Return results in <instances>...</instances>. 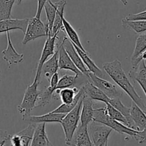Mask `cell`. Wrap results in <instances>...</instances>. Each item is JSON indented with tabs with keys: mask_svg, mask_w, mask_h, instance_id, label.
<instances>
[{
	"mask_svg": "<svg viewBox=\"0 0 146 146\" xmlns=\"http://www.w3.org/2000/svg\"><path fill=\"white\" fill-rule=\"evenodd\" d=\"M104 71L116 83L117 85L128 94V96L146 113V105L143 100L138 94L133 86L130 82L128 76L122 68V64L118 59L104 63Z\"/></svg>",
	"mask_w": 146,
	"mask_h": 146,
	"instance_id": "1",
	"label": "cell"
},
{
	"mask_svg": "<svg viewBox=\"0 0 146 146\" xmlns=\"http://www.w3.org/2000/svg\"><path fill=\"white\" fill-rule=\"evenodd\" d=\"M93 121L105 124V125H108L110 128H112L113 131H116L121 135L127 134L131 138H133L135 141H138V143L140 142L141 139L139 131L132 129V128L125 125L124 124L111 118L106 112L105 106L103 107V108L94 109Z\"/></svg>",
	"mask_w": 146,
	"mask_h": 146,
	"instance_id": "2",
	"label": "cell"
},
{
	"mask_svg": "<svg viewBox=\"0 0 146 146\" xmlns=\"http://www.w3.org/2000/svg\"><path fill=\"white\" fill-rule=\"evenodd\" d=\"M83 95V94H82ZM81 106H82V96L78 100L76 106L70 112L66 113L60 123L62 125L65 135L66 144L68 145L71 141L74 131L76 129L80 121V114H81Z\"/></svg>",
	"mask_w": 146,
	"mask_h": 146,
	"instance_id": "3",
	"label": "cell"
},
{
	"mask_svg": "<svg viewBox=\"0 0 146 146\" xmlns=\"http://www.w3.org/2000/svg\"><path fill=\"white\" fill-rule=\"evenodd\" d=\"M39 83V80L36 77H34V81L31 85L27 87L24 93L22 101L17 107L19 113L21 114L22 118L30 115L31 111L36 108V102L39 93L38 89Z\"/></svg>",
	"mask_w": 146,
	"mask_h": 146,
	"instance_id": "4",
	"label": "cell"
},
{
	"mask_svg": "<svg viewBox=\"0 0 146 146\" xmlns=\"http://www.w3.org/2000/svg\"><path fill=\"white\" fill-rule=\"evenodd\" d=\"M113 129L101 123L92 121L88 124V132L93 145L106 146Z\"/></svg>",
	"mask_w": 146,
	"mask_h": 146,
	"instance_id": "5",
	"label": "cell"
},
{
	"mask_svg": "<svg viewBox=\"0 0 146 146\" xmlns=\"http://www.w3.org/2000/svg\"><path fill=\"white\" fill-rule=\"evenodd\" d=\"M48 35V27L47 24L43 23L41 19L36 17L29 18L28 24L24 33L22 44L25 45L29 41L35 40L36 38L43 36L47 37Z\"/></svg>",
	"mask_w": 146,
	"mask_h": 146,
	"instance_id": "6",
	"label": "cell"
},
{
	"mask_svg": "<svg viewBox=\"0 0 146 146\" xmlns=\"http://www.w3.org/2000/svg\"><path fill=\"white\" fill-rule=\"evenodd\" d=\"M89 78L91 82L101 90L110 99L114 98H120L123 94V91L118 88L115 84L97 76L95 74L89 72Z\"/></svg>",
	"mask_w": 146,
	"mask_h": 146,
	"instance_id": "7",
	"label": "cell"
},
{
	"mask_svg": "<svg viewBox=\"0 0 146 146\" xmlns=\"http://www.w3.org/2000/svg\"><path fill=\"white\" fill-rule=\"evenodd\" d=\"M56 48L58 49V69L62 70H69L72 71L76 75H81L83 74L79 71L78 68L76 66L75 64L71 59L68 54L66 51L64 46L62 44V40L59 39L57 37L56 41Z\"/></svg>",
	"mask_w": 146,
	"mask_h": 146,
	"instance_id": "8",
	"label": "cell"
},
{
	"mask_svg": "<svg viewBox=\"0 0 146 146\" xmlns=\"http://www.w3.org/2000/svg\"><path fill=\"white\" fill-rule=\"evenodd\" d=\"M62 44L64 46V48H65L66 51L68 54V56L71 58V59L72 60L74 64L76 65V66L79 69V71L83 74L88 76H89V71L86 68L84 63L83 62L81 56L78 55L76 49L75 48V47H74L73 43L71 41V40L67 36H64V38L62 39Z\"/></svg>",
	"mask_w": 146,
	"mask_h": 146,
	"instance_id": "9",
	"label": "cell"
},
{
	"mask_svg": "<svg viewBox=\"0 0 146 146\" xmlns=\"http://www.w3.org/2000/svg\"><path fill=\"white\" fill-rule=\"evenodd\" d=\"M36 123H30L28 127L23 131L11 135L10 142L13 146H29L31 145L33 134L35 129Z\"/></svg>",
	"mask_w": 146,
	"mask_h": 146,
	"instance_id": "10",
	"label": "cell"
},
{
	"mask_svg": "<svg viewBox=\"0 0 146 146\" xmlns=\"http://www.w3.org/2000/svg\"><path fill=\"white\" fill-rule=\"evenodd\" d=\"M58 34L52 36H47L46 41L45 44H44V48L41 52V57L39 58V61L38 63V66H37V70L36 71L35 77H36L38 80H41V76H40V71L42 65L44 63L48 58V57L51 56L54 54L56 51V41Z\"/></svg>",
	"mask_w": 146,
	"mask_h": 146,
	"instance_id": "11",
	"label": "cell"
},
{
	"mask_svg": "<svg viewBox=\"0 0 146 146\" xmlns=\"http://www.w3.org/2000/svg\"><path fill=\"white\" fill-rule=\"evenodd\" d=\"M67 145L92 146L88 132V125H82L78 123L76 129Z\"/></svg>",
	"mask_w": 146,
	"mask_h": 146,
	"instance_id": "12",
	"label": "cell"
},
{
	"mask_svg": "<svg viewBox=\"0 0 146 146\" xmlns=\"http://www.w3.org/2000/svg\"><path fill=\"white\" fill-rule=\"evenodd\" d=\"M7 34V46L4 51H2L3 58L4 61H7L9 66L13 65V64H19L22 62L24 60V54H19L13 46L12 42H11V37H10L9 31L6 32Z\"/></svg>",
	"mask_w": 146,
	"mask_h": 146,
	"instance_id": "13",
	"label": "cell"
},
{
	"mask_svg": "<svg viewBox=\"0 0 146 146\" xmlns=\"http://www.w3.org/2000/svg\"><path fill=\"white\" fill-rule=\"evenodd\" d=\"M128 76L133 81H136L141 86L146 96V64L143 59L136 66L132 67L128 72Z\"/></svg>",
	"mask_w": 146,
	"mask_h": 146,
	"instance_id": "14",
	"label": "cell"
},
{
	"mask_svg": "<svg viewBox=\"0 0 146 146\" xmlns=\"http://www.w3.org/2000/svg\"><path fill=\"white\" fill-rule=\"evenodd\" d=\"M81 88H82L84 94H85L86 96L92 99L93 101H101V102L104 103V104L109 103L110 98L100 88L96 86L91 82V80L86 83Z\"/></svg>",
	"mask_w": 146,
	"mask_h": 146,
	"instance_id": "15",
	"label": "cell"
},
{
	"mask_svg": "<svg viewBox=\"0 0 146 146\" xmlns=\"http://www.w3.org/2000/svg\"><path fill=\"white\" fill-rule=\"evenodd\" d=\"M29 18L19 19H7L0 20V34L13 30H21L23 33H25L28 24Z\"/></svg>",
	"mask_w": 146,
	"mask_h": 146,
	"instance_id": "16",
	"label": "cell"
},
{
	"mask_svg": "<svg viewBox=\"0 0 146 146\" xmlns=\"http://www.w3.org/2000/svg\"><path fill=\"white\" fill-rule=\"evenodd\" d=\"M94 101L84 94L82 95V106L80 114L79 123L82 125H88L93 121L94 115Z\"/></svg>",
	"mask_w": 146,
	"mask_h": 146,
	"instance_id": "17",
	"label": "cell"
},
{
	"mask_svg": "<svg viewBox=\"0 0 146 146\" xmlns=\"http://www.w3.org/2000/svg\"><path fill=\"white\" fill-rule=\"evenodd\" d=\"M66 114L56 113L49 112L42 115H28L23 117L22 120L33 123H61L63 118Z\"/></svg>",
	"mask_w": 146,
	"mask_h": 146,
	"instance_id": "18",
	"label": "cell"
},
{
	"mask_svg": "<svg viewBox=\"0 0 146 146\" xmlns=\"http://www.w3.org/2000/svg\"><path fill=\"white\" fill-rule=\"evenodd\" d=\"M31 145L32 146H48L53 145L48 140L46 132V123H39L36 124L35 129L33 134Z\"/></svg>",
	"mask_w": 146,
	"mask_h": 146,
	"instance_id": "19",
	"label": "cell"
},
{
	"mask_svg": "<svg viewBox=\"0 0 146 146\" xmlns=\"http://www.w3.org/2000/svg\"><path fill=\"white\" fill-rule=\"evenodd\" d=\"M58 49L56 48L54 54L51 56L49 59H47L41 66V71H40V76H43L48 81H50L51 76L55 73L58 72Z\"/></svg>",
	"mask_w": 146,
	"mask_h": 146,
	"instance_id": "20",
	"label": "cell"
},
{
	"mask_svg": "<svg viewBox=\"0 0 146 146\" xmlns=\"http://www.w3.org/2000/svg\"><path fill=\"white\" fill-rule=\"evenodd\" d=\"M130 114L137 131H143L146 127V113L133 101L131 105Z\"/></svg>",
	"mask_w": 146,
	"mask_h": 146,
	"instance_id": "21",
	"label": "cell"
},
{
	"mask_svg": "<svg viewBox=\"0 0 146 146\" xmlns=\"http://www.w3.org/2000/svg\"><path fill=\"white\" fill-rule=\"evenodd\" d=\"M79 88L77 87L56 89L54 93V99L60 98L63 104H69L74 102L78 96Z\"/></svg>",
	"mask_w": 146,
	"mask_h": 146,
	"instance_id": "22",
	"label": "cell"
},
{
	"mask_svg": "<svg viewBox=\"0 0 146 146\" xmlns=\"http://www.w3.org/2000/svg\"><path fill=\"white\" fill-rule=\"evenodd\" d=\"M146 51V34L138 36L135 42V46L131 58L132 67L136 66L141 61V56Z\"/></svg>",
	"mask_w": 146,
	"mask_h": 146,
	"instance_id": "23",
	"label": "cell"
},
{
	"mask_svg": "<svg viewBox=\"0 0 146 146\" xmlns=\"http://www.w3.org/2000/svg\"><path fill=\"white\" fill-rule=\"evenodd\" d=\"M74 47L76 49L77 52H78V55L81 56V59H82L83 62L84 63L85 66H86V68H88V70L89 71V72L92 73V74H95L97 76L100 77V78H104V74L102 71V70L100 68H98L96 66V64L94 62L92 59L90 58L89 55H88V53L87 51H84L83 50H81V48H78L77 46H76L75 44H74Z\"/></svg>",
	"mask_w": 146,
	"mask_h": 146,
	"instance_id": "24",
	"label": "cell"
},
{
	"mask_svg": "<svg viewBox=\"0 0 146 146\" xmlns=\"http://www.w3.org/2000/svg\"><path fill=\"white\" fill-rule=\"evenodd\" d=\"M67 2L66 0H60L58 1V9L56 11L55 19L51 30V35L50 36L58 34V33L62 30L64 31L63 27V17H64V8L66 5Z\"/></svg>",
	"mask_w": 146,
	"mask_h": 146,
	"instance_id": "25",
	"label": "cell"
},
{
	"mask_svg": "<svg viewBox=\"0 0 146 146\" xmlns=\"http://www.w3.org/2000/svg\"><path fill=\"white\" fill-rule=\"evenodd\" d=\"M108 104H110L111 106H113L114 108H115L117 110H118V111L125 117L126 120L128 121L129 128L137 131L136 127H135V124H134L132 118H131V114H130L131 108L125 106L121 102V101L120 100V98H111V99H110V101Z\"/></svg>",
	"mask_w": 146,
	"mask_h": 146,
	"instance_id": "26",
	"label": "cell"
},
{
	"mask_svg": "<svg viewBox=\"0 0 146 146\" xmlns=\"http://www.w3.org/2000/svg\"><path fill=\"white\" fill-rule=\"evenodd\" d=\"M44 8L45 9L46 14V24L48 27V36H50L51 35V30H52L53 24H54L57 9H58V1L52 2L51 0H47L46 2L44 4Z\"/></svg>",
	"mask_w": 146,
	"mask_h": 146,
	"instance_id": "27",
	"label": "cell"
},
{
	"mask_svg": "<svg viewBox=\"0 0 146 146\" xmlns=\"http://www.w3.org/2000/svg\"><path fill=\"white\" fill-rule=\"evenodd\" d=\"M63 27H64V31L68 35V38L71 40V42L75 44L76 46H77L78 48H81V50L86 51V50L84 48L82 44H81V40H80L77 32L64 17H63Z\"/></svg>",
	"mask_w": 146,
	"mask_h": 146,
	"instance_id": "28",
	"label": "cell"
},
{
	"mask_svg": "<svg viewBox=\"0 0 146 146\" xmlns=\"http://www.w3.org/2000/svg\"><path fill=\"white\" fill-rule=\"evenodd\" d=\"M55 90V88L49 86L43 91H39L36 102V108L44 107L49 104L51 100L54 99V93Z\"/></svg>",
	"mask_w": 146,
	"mask_h": 146,
	"instance_id": "29",
	"label": "cell"
},
{
	"mask_svg": "<svg viewBox=\"0 0 146 146\" xmlns=\"http://www.w3.org/2000/svg\"><path fill=\"white\" fill-rule=\"evenodd\" d=\"M122 26L126 29L133 30L137 34L146 31V20L122 19Z\"/></svg>",
	"mask_w": 146,
	"mask_h": 146,
	"instance_id": "30",
	"label": "cell"
},
{
	"mask_svg": "<svg viewBox=\"0 0 146 146\" xmlns=\"http://www.w3.org/2000/svg\"><path fill=\"white\" fill-rule=\"evenodd\" d=\"M17 0H0V20L11 18V10Z\"/></svg>",
	"mask_w": 146,
	"mask_h": 146,
	"instance_id": "31",
	"label": "cell"
},
{
	"mask_svg": "<svg viewBox=\"0 0 146 146\" xmlns=\"http://www.w3.org/2000/svg\"><path fill=\"white\" fill-rule=\"evenodd\" d=\"M105 109L106 113L111 117L113 119L115 120V121H118V122L124 124L126 126H128V121L126 120L125 117L116 108H114L113 106H111L110 104H105Z\"/></svg>",
	"mask_w": 146,
	"mask_h": 146,
	"instance_id": "32",
	"label": "cell"
},
{
	"mask_svg": "<svg viewBox=\"0 0 146 146\" xmlns=\"http://www.w3.org/2000/svg\"><path fill=\"white\" fill-rule=\"evenodd\" d=\"M82 94H83V90L82 88H80L79 91H78V96H77V98H76V100L74 101V102L69 104H62L61 105H60L58 108L54 109V111H52L51 112L56 113H64V114L68 113V112H70V111H71V110L76 106V105L77 103H78V100H79L80 98H81V97L82 96Z\"/></svg>",
	"mask_w": 146,
	"mask_h": 146,
	"instance_id": "33",
	"label": "cell"
},
{
	"mask_svg": "<svg viewBox=\"0 0 146 146\" xmlns=\"http://www.w3.org/2000/svg\"><path fill=\"white\" fill-rule=\"evenodd\" d=\"M124 19L126 20H146V10L138 14H129Z\"/></svg>",
	"mask_w": 146,
	"mask_h": 146,
	"instance_id": "34",
	"label": "cell"
},
{
	"mask_svg": "<svg viewBox=\"0 0 146 146\" xmlns=\"http://www.w3.org/2000/svg\"><path fill=\"white\" fill-rule=\"evenodd\" d=\"M11 135L8 133L6 130L0 129V146L5 145L10 140Z\"/></svg>",
	"mask_w": 146,
	"mask_h": 146,
	"instance_id": "35",
	"label": "cell"
},
{
	"mask_svg": "<svg viewBox=\"0 0 146 146\" xmlns=\"http://www.w3.org/2000/svg\"><path fill=\"white\" fill-rule=\"evenodd\" d=\"M37 1H38V7H37V11L35 17H37V18H40L42 10L44 9V6L45 3L46 2L47 0H37Z\"/></svg>",
	"mask_w": 146,
	"mask_h": 146,
	"instance_id": "36",
	"label": "cell"
},
{
	"mask_svg": "<svg viewBox=\"0 0 146 146\" xmlns=\"http://www.w3.org/2000/svg\"><path fill=\"white\" fill-rule=\"evenodd\" d=\"M139 134L140 135H141V138L139 143H146V127L143 130V131H139Z\"/></svg>",
	"mask_w": 146,
	"mask_h": 146,
	"instance_id": "37",
	"label": "cell"
},
{
	"mask_svg": "<svg viewBox=\"0 0 146 146\" xmlns=\"http://www.w3.org/2000/svg\"><path fill=\"white\" fill-rule=\"evenodd\" d=\"M141 59H146V51L142 54V56H141Z\"/></svg>",
	"mask_w": 146,
	"mask_h": 146,
	"instance_id": "38",
	"label": "cell"
},
{
	"mask_svg": "<svg viewBox=\"0 0 146 146\" xmlns=\"http://www.w3.org/2000/svg\"><path fill=\"white\" fill-rule=\"evenodd\" d=\"M120 1H121V2H122V4H123V5H127V4H128V1H127V0H120Z\"/></svg>",
	"mask_w": 146,
	"mask_h": 146,
	"instance_id": "39",
	"label": "cell"
},
{
	"mask_svg": "<svg viewBox=\"0 0 146 146\" xmlns=\"http://www.w3.org/2000/svg\"><path fill=\"white\" fill-rule=\"evenodd\" d=\"M22 1L23 0H17V1H16V2H17V4H18V5H19V4H21V1Z\"/></svg>",
	"mask_w": 146,
	"mask_h": 146,
	"instance_id": "40",
	"label": "cell"
}]
</instances>
